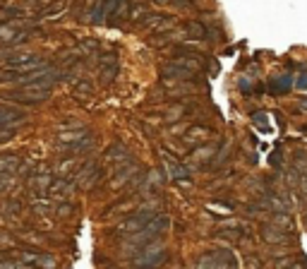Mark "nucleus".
<instances>
[{
  "label": "nucleus",
  "mask_w": 307,
  "mask_h": 269,
  "mask_svg": "<svg viewBox=\"0 0 307 269\" xmlns=\"http://www.w3.org/2000/svg\"><path fill=\"white\" fill-rule=\"evenodd\" d=\"M74 91H77V94H87V96H91V94H94V87H91L87 79H79V82L74 84Z\"/></svg>",
  "instance_id": "30"
},
{
  "label": "nucleus",
  "mask_w": 307,
  "mask_h": 269,
  "mask_svg": "<svg viewBox=\"0 0 307 269\" xmlns=\"http://www.w3.org/2000/svg\"><path fill=\"white\" fill-rule=\"evenodd\" d=\"M259 233H262V240H264V243H269V245H286V243H290L288 231L278 229L276 224H264Z\"/></svg>",
  "instance_id": "8"
},
{
  "label": "nucleus",
  "mask_w": 307,
  "mask_h": 269,
  "mask_svg": "<svg viewBox=\"0 0 307 269\" xmlns=\"http://www.w3.org/2000/svg\"><path fill=\"white\" fill-rule=\"evenodd\" d=\"M195 269H218V262H216V257H214V252L199 257L197 262H195Z\"/></svg>",
  "instance_id": "24"
},
{
  "label": "nucleus",
  "mask_w": 307,
  "mask_h": 269,
  "mask_svg": "<svg viewBox=\"0 0 307 269\" xmlns=\"http://www.w3.org/2000/svg\"><path fill=\"white\" fill-rule=\"evenodd\" d=\"M293 168H295V171H298V173L305 178V176H307V156H305V154H298V156H295Z\"/></svg>",
  "instance_id": "28"
},
{
  "label": "nucleus",
  "mask_w": 307,
  "mask_h": 269,
  "mask_svg": "<svg viewBox=\"0 0 307 269\" xmlns=\"http://www.w3.org/2000/svg\"><path fill=\"white\" fill-rule=\"evenodd\" d=\"M139 176V166L132 161H125L120 163V166H115V173H113V178H110V188H125V185H132V180Z\"/></svg>",
  "instance_id": "4"
},
{
  "label": "nucleus",
  "mask_w": 307,
  "mask_h": 269,
  "mask_svg": "<svg viewBox=\"0 0 307 269\" xmlns=\"http://www.w3.org/2000/svg\"><path fill=\"white\" fill-rule=\"evenodd\" d=\"M209 127H202V125H192V127H187L185 130V135H182V142L185 144H190V147H195V144L199 142H204L206 137H209Z\"/></svg>",
  "instance_id": "13"
},
{
  "label": "nucleus",
  "mask_w": 307,
  "mask_h": 269,
  "mask_svg": "<svg viewBox=\"0 0 307 269\" xmlns=\"http://www.w3.org/2000/svg\"><path fill=\"white\" fill-rule=\"evenodd\" d=\"M70 212H72V204H68V202H58V204H55V216H58V219L70 216Z\"/></svg>",
  "instance_id": "29"
},
{
  "label": "nucleus",
  "mask_w": 307,
  "mask_h": 269,
  "mask_svg": "<svg viewBox=\"0 0 307 269\" xmlns=\"http://www.w3.org/2000/svg\"><path fill=\"white\" fill-rule=\"evenodd\" d=\"M27 38V32H19L15 24H0V43H7V46H17Z\"/></svg>",
  "instance_id": "10"
},
{
  "label": "nucleus",
  "mask_w": 307,
  "mask_h": 269,
  "mask_svg": "<svg viewBox=\"0 0 307 269\" xmlns=\"http://www.w3.org/2000/svg\"><path fill=\"white\" fill-rule=\"evenodd\" d=\"M218 144H204V147H199V149H195V154L190 156V163H195V166H204V163L214 161L218 154Z\"/></svg>",
  "instance_id": "11"
},
{
  "label": "nucleus",
  "mask_w": 307,
  "mask_h": 269,
  "mask_svg": "<svg viewBox=\"0 0 307 269\" xmlns=\"http://www.w3.org/2000/svg\"><path fill=\"white\" fill-rule=\"evenodd\" d=\"M142 15H146V7H144V5H135V10H132V15H130V17L139 19Z\"/></svg>",
  "instance_id": "33"
},
{
  "label": "nucleus",
  "mask_w": 307,
  "mask_h": 269,
  "mask_svg": "<svg viewBox=\"0 0 307 269\" xmlns=\"http://www.w3.org/2000/svg\"><path fill=\"white\" fill-rule=\"evenodd\" d=\"M103 159H106V163H113V166H120V163L130 161V154H127V149L123 147V144H110L108 149H106V154H103Z\"/></svg>",
  "instance_id": "12"
},
{
  "label": "nucleus",
  "mask_w": 307,
  "mask_h": 269,
  "mask_svg": "<svg viewBox=\"0 0 307 269\" xmlns=\"http://www.w3.org/2000/svg\"><path fill=\"white\" fill-rule=\"evenodd\" d=\"M139 204L135 202V199H127V202H118V204H113V207H108V214L115 216V214H127L130 209H137Z\"/></svg>",
  "instance_id": "22"
},
{
  "label": "nucleus",
  "mask_w": 307,
  "mask_h": 269,
  "mask_svg": "<svg viewBox=\"0 0 307 269\" xmlns=\"http://www.w3.org/2000/svg\"><path fill=\"white\" fill-rule=\"evenodd\" d=\"M161 79H175V82H187V79H192V72L185 70L180 63H166L161 68Z\"/></svg>",
  "instance_id": "9"
},
{
  "label": "nucleus",
  "mask_w": 307,
  "mask_h": 269,
  "mask_svg": "<svg viewBox=\"0 0 307 269\" xmlns=\"http://www.w3.org/2000/svg\"><path fill=\"white\" fill-rule=\"evenodd\" d=\"M163 173H168L171 178L175 180H187L190 178V171H187V166H182V163L173 161V159H168L166 166H163Z\"/></svg>",
  "instance_id": "17"
},
{
  "label": "nucleus",
  "mask_w": 307,
  "mask_h": 269,
  "mask_svg": "<svg viewBox=\"0 0 307 269\" xmlns=\"http://www.w3.org/2000/svg\"><path fill=\"white\" fill-rule=\"evenodd\" d=\"M27 115L24 111L17 106H10L5 101H0V127H7V130H15V127L24 125Z\"/></svg>",
  "instance_id": "5"
},
{
  "label": "nucleus",
  "mask_w": 307,
  "mask_h": 269,
  "mask_svg": "<svg viewBox=\"0 0 307 269\" xmlns=\"http://www.w3.org/2000/svg\"><path fill=\"white\" fill-rule=\"evenodd\" d=\"M163 180H166V173H161V171H149V173H144V180H142V192L144 195H151V190H156V188H161Z\"/></svg>",
  "instance_id": "14"
},
{
  "label": "nucleus",
  "mask_w": 307,
  "mask_h": 269,
  "mask_svg": "<svg viewBox=\"0 0 307 269\" xmlns=\"http://www.w3.org/2000/svg\"><path fill=\"white\" fill-rule=\"evenodd\" d=\"M32 212L38 216H46V214H53L55 212V204L48 197H34L32 199Z\"/></svg>",
  "instance_id": "18"
},
{
  "label": "nucleus",
  "mask_w": 307,
  "mask_h": 269,
  "mask_svg": "<svg viewBox=\"0 0 307 269\" xmlns=\"http://www.w3.org/2000/svg\"><path fill=\"white\" fill-rule=\"evenodd\" d=\"M74 190H77V185H74V180H68V178H55L51 183V188H48V195L58 202H68V199L74 195Z\"/></svg>",
  "instance_id": "7"
},
{
  "label": "nucleus",
  "mask_w": 307,
  "mask_h": 269,
  "mask_svg": "<svg viewBox=\"0 0 307 269\" xmlns=\"http://www.w3.org/2000/svg\"><path fill=\"white\" fill-rule=\"evenodd\" d=\"M72 168H74L72 159H63V161L58 163V166H55L53 171H55V176H58V178H68V173H70Z\"/></svg>",
  "instance_id": "26"
},
{
  "label": "nucleus",
  "mask_w": 307,
  "mask_h": 269,
  "mask_svg": "<svg viewBox=\"0 0 307 269\" xmlns=\"http://www.w3.org/2000/svg\"><path fill=\"white\" fill-rule=\"evenodd\" d=\"M2 209H5V212H10V214H17V212H19V204L15 202V199H12V202L7 199V202L2 204Z\"/></svg>",
  "instance_id": "32"
},
{
  "label": "nucleus",
  "mask_w": 307,
  "mask_h": 269,
  "mask_svg": "<svg viewBox=\"0 0 307 269\" xmlns=\"http://www.w3.org/2000/svg\"><path fill=\"white\" fill-rule=\"evenodd\" d=\"M298 108H300V111H307V96H305V99H300V101H298Z\"/></svg>",
  "instance_id": "38"
},
{
  "label": "nucleus",
  "mask_w": 307,
  "mask_h": 269,
  "mask_svg": "<svg viewBox=\"0 0 307 269\" xmlns=\"http://www.w3.org/2000/svg\"><path fill=\"white\" fill-rule=\"evenodd\" d=\"M218 231L221 235H228V238H242V235H247V226L242 224V221H223L221 226H218Z\"/></svg>",
  "instance_id": "15"
},
{
  "label": "nucleus",
  "mask_w": 307,
  "mask_h": 269,
  "mask_svg": "<svg viewBox=\"0 0 307 269\" xmlns=\"http://www.w3.org/2000/svg\"><path fill=\"white\" fill-rule=\"evenodd\" d=\"M286 269H305V262H298V260H295V262H293L290 267H286Z\"/></svg>",
  "instance_id": "36"
},
{
  "label": "nucleus",
  "mask_w": 307,
  "mask_h": 269,
  "mask_svg": "<svg viewBox=\"0 0 307 269\" xmlns=\"http://www.w3.org/2000/svg\"><path fill=\"white\" fill-rule=\"evenodd\" d=\"M10 185V178H5V176H0V190H5Z\"/></svg>",
  "instance_id": "37"
},
{
  "label": "nucleus",
  "mask_w": 307,
  "mask_h": 269,
  "mask_svg": "<svg viewBox=\"0 0 307 269\" xmlns=\"http://www.w3.org/2000/svg\"><path fill=\"white\" fill-rule=\"evenodd\" d=\"M295 260L293 257H281V260H273V267L276 269H286V267H290Z\"/></svg>",
  "instance_id": "31"
},
{
  "label": "nucleus",
  "mask_w": 307,
  "mask_h": 269,
  "mask_svg": "<svg viewBox=\"0 0 307 269\" xmlns=\"http://www.w3.org/2000/svg\"><path fill=\"white\" fill-rule=\"evenodd\" d=\"M168 226H171V216L168 214H156L149 224H146L144 229L139 231V233L127 235L125 243H123V252H139L144 245L154 243V240H159V238L168 231Z\"/></svg>",
  "instance_id": "1"
},
{
  "label": "nucleus",
  "mask_w": 307,
  "mask_h": 269,
  "mask_svg": "<svg viewBox=\"0 0 307 269\" xmlns=\"http://www.w3.org/2000/svg\"><path fill=\"white\" fill-rule=\"evenodd\" d=\"M103 178V171H101V166L96 161H87L82 163L79 168H77V173H74V185L79 188V190H94L96 185H99V180Z\"/></svg>",
  "instance_id": "3"
},
{
  "label": "nucleus",
  "mask_w": 307,
  "mask_h": 269,
  "mask_svg": "<svg viewBox=\"0 0 307 269\" xmlns=\"http://www.w3.org/2000/svg\"><path fill=\"white\" fill-rule=\"evenodd\" d=\"M163 260H166V248H163V243L154 240V243L144 245L142 250L132 257V267L135 269H156Z\"/></svg>",
  "instance_id": "2"
},
{
  "label": "nucleus",
  "mask_w": 307,
  "mask_h": 269,
  "mask_svg": "<svg viewBox=\"0 0 307 269\" xmlns=\"http://www.w3.org/2000/svg\"><path fill=\"white\" fill-rule=\"evenodd\" d=\"M171 24H173V19L163 17V15H151V17L144 22L146 29H154V32H163V29H168Z\"/></svg>",
  "instance_id": "20"
},
{
  "label": "nucleus",
  "mask_w": 307,
  "mask_h": 269,
  "mask_svg": "<svg viewBox=\"0 0 307 269\" xmlns=\"http://www.w3.org/2000/svg\"><path fill=\"white\" fill-rule=\"evenodd\" d=\"M295 89H307V72L305 75H300V79H298V82H295Z\"/></svg>",
  "instance_id": "35"
},
{
  "label": "nucleus",
  "mask_w": 307,
  "mask_h": 269,
  "mask_svg": "<svg viewBox=\"0 0 307 269\" xmlns=\"http://www.w3.org/2000/svg\"><path fill=\"white\" fill-rule=\"evenodd\" d=\"M185 32H187V36H192V38H204V36H206V29H204L199 22H187V24H185Z\"/></svg>",
  "instance_id": "23"
},
{
  "label": "nucleus",
  "mask_w": 307,
  "mask_h": 269,
  "mask_svg": "<svg viewBox=\"0 0 307 269\" xmlns=\"http://www.w3.org/2000/svg\"><path fill=\"white\" fill-rule=\"evenodd\" d=\"M245 262H247V267H250V269H262V262H259V260H257L254 255H250V257H247Z\"/></svg>",
  "instance_id": "34"
},
{
  "label": "nucleus",
  "mask_w": 307,
  "mask_h": 269,
  "mask_svg": "<svg viewBox=\"0 0 307 269\" xmlns=\"http://www.w3.org/2000/svg\"><path fill=\"white\" fill-rule=\"evenodd\" d=\"M273 224H276L278 229H283V231H290V229H293L290 214H273Z\"/></svg>",
  "instance_id": "27"
},
{
  "label": "nucleus",
  "mask_w": 307,
  "mask_h": 269,
  "mask_svg": "<svg viewBox=\"0 0 307 269\" xmlns=\"http://www.w3.org/2000/svg\"><path fill=\"white\" fill-rule=\"evenodd\" d=\"M290 89V77H278V79H273V84H271V91L273 94H286Z\"/></svg>",
  "instance_id": "25"
},
{
  "label": "nucleus",
  "mask_w": 307,
  "mask_h": 269,
  "mask_svg": "<svg viewBox=\"0 0 307 269\" xmlns=\"http://www.w3.org/2000/svg\"><path fill=\"white\" fill-rule=\"evenodd\" d=\"M34 267H36V269H55V267H58V260H55L51 252H36Z\"/></svg>",
  "instance_id": "21"
},
{
  "label": "nucleus",
  "mask_w": 307,
  "mask_h": 269,
  "mask_svg": "<svg viewBox=\"0 0 307 269\" xmlns=\"http://www.w3.org/2000/svg\"><path fill=\"white\" fill-rule=\"evenodd\" d=\"M22 168V159L17 154H2L0 156V176H10V173H17Z\"/></svg>",
  "instance_id": "16"
},
{
  "label": "nucleus",
  "mask_w": 307,
  "mask_h": 269,
  "mask_svg": "<svg viewBox=\"0 0 307 269\" xmlns=\"http://www.w3.org/2000/svg\"><path fill=\"white\" fill-rule=\"evenodd\" d=\"M185 113H187V108L182 106V104H173V106H168L163 111V120L173 125V123H178V120L185 118Z\"/></svg>",
  "instance_id": "19"
},
{
  "label": "nucleus",
  "mask_w": 307,
  "mask_h": 269,
  "mask_svg": "<svg viewBox=\"0 0 307 269\" xmlns=\"http://www.w3.org/2000/svg\"><path fill=\"white\" fill-rule=\"evenodd\" d=\"M156 2H171V0H156Z\"/></svg>",
  "instance_id": "39"
},
{
  "label": "nucleus",
  "mask_w": 307,
  "mask_h": 269,
  "mask_svg": "<svg viewBox=\"0 0 307 269\" xmlns=\"http://www.w3.org/2000/svg\"><path fill=\"white\" fill-rule=\"evenodd\" d=\"M53 171L51 168H36L32 176H29V188L36 192V195H43V192H48V188H51V183H53Z\"/></svg>",
  "instance_id": "6"
}]
</instances>
